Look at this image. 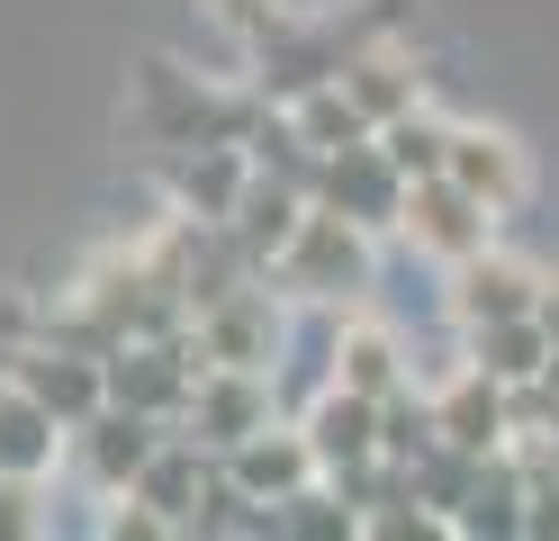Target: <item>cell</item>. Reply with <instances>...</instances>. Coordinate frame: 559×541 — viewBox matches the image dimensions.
I'll list each match as a JSON object with an SVG mask.
<instances>
[{
    "mask_svg": "<svg viewBox=\"0 0 559 541\" xmlns=\"http://www.w3.org/2000/svg\"><path fill=\"white\" fill-rule=\"evenodd\" d=\"M397 216H406V235L425 244V252H442V262H469V252H487V216H497V208L469 199L451 172H433V180H415V190H406Z\"/></svg>",
    "mask_w": 559,
    "mask_h": 541,
    "instance_id": "6da1fadb",
    "label": "cell"
},
{
    "mask_svg": "<svg viewBox=\"0 0 559 541\" xmlns=\"http://www.w3.org/2000/svg\"><path fill=\"white\" fill-rule=\"evenodd\" d=\"M442 172L461 180L469 199H487V208H514L523 199V154H514L497 127H451V163Z\"/></svg>",
    "mask_w": 559,
    "mask_h": 541,
    "instance_id": "7a4b0ae2",
    "label": "cell"
},
{
    "mask_svg": "<svg viewBox=\"0 0 559 541\" xmlns=\"http://www.w3.org/2000/svg\"><path fill=\"white\" fill-rule=\"evenodd\" d=\"M289 271H298V289H353L361 280V235L343 226V216H298Z\"/></svg>",
    "mask_w": 559,
    "mask_h": 541,
    "instance_id": "3957f363",
    "label": "cell"
},
{
    "mask_svg": "<svg viewBox=\"0 0 559 541\" xmlns=\"http://www.w3.org/2000/svg\"><path fill=\"white\" fill-rule=\"evenodd\" d=\"M461 316H469V325L542 316V289H533V271H514V262H487V252H469V262H461Z\"/></svg>",
    "mask_w": 559,
    "mask_h": 541,
    "instance_id": "277c9868",
    "label": "cell"
},
{
    "mask_svg": "<svg viewBox=\"0 0 559 541\" xmlns=\"http://www.w3.org/2000/svg\"><path fill=\"white\" fill-rule=\"evenodd\" d=\"M542 361H559V343H550V325H542V316H506V325H478V371L497 379V388H523V379H542Z\"/></svg>",
    "mask_w": 559,
    "mask_h": 541,
    "instance_id": "5b68a950",
    "label": "cell"
},
{
    "mask_svg": "<svg viewBox=\"0 0 559 541\" xmlns=\"http://www.w3.org/2000/svg\"><path fill=\"white\" fill-rule=\"evenodd\" d=\"M55 460V407L27 388H0V479H37Z\"/></svg>",
    "mask_w": 559,
    "mask_h": 541,
    "instance_id": "8992f818",
    "label": "cell"
},
{
    "mask_svg": "<svg viewBox=\"0 0 559 541\" xmlns=\"http://www.w3.org/2000/svg\"><path fill=\"white\" fill-rule=\"evenodd\" d=\"M334 82L353 91V108H361L370 127H389V118H406V108H415V72H406L397 55H343Z\"/></svg>",
    "mask_w": 559,
    "mask_h": 541,
    "instance_id": "52a82bcc",
    "label": "cell"
},
{
    "mask_svg": "<svg viewBox=\"0 0 559 541\" xmlns=\"http://www.w3.org/2000/svg\"><path fill=\"white\" fill-rule=\"evenodd\" d=\"M370 424H379V397L334 388L325 407H317V433H307V443H317V460L343 469V460H370V451H379V433H370Z\"/></svg>",
    "mask_w": 559,
    "mask_h": 541,
    "instance_id": "ba28073f",
    "label": "cell"
},
{
    "mask_svg": "<svg viewBox=\"0 0 559 541\" xmlns=\"http://www.w3.org/2000/svg\"><path fill=\"white\" fill-rule=\"evenodd\" d=\"M91 469L109 487H135L145 479V460H154V433H145V407H127V415H91Z\"/></svg>",
    "mask_w": 559,
    "mask_h": 541,
    "instance_id": "9c48e42d",
    "label": "cell"
},
{
    "mask_svg": "<svg viewBox=\"0 0 559 541\" xmlns=\"http://www.w3.org/2000/svg\"><path fill=\"white\" fill-rule=\"evenodd\" d=\"M307 460H317V443H235V479H243V496H298V479H307Z\"/></svg>",
    "mask_w": 559,
    "mask_h": 541,
    "instance_id": "30bf717a",
    "label": "cell"
},
{
    "mask_svg": "<svg viewBox=\"0 0 559 541\" xmlns=\"http://www.w3.org/2000/svg\"><path fill=\"white\" fill-rule=\"evenodd\" d=\"M19 388L46 397L55 424H91V415H99V371H91V361H27Z\"/></svg>",
    "mask_w": 559,
    "mask_h": 541,
    "instance_id": "8fae6325",
    "label": "cell"
},
{
    "mask_svg": "<svg viewBox=\"0 0 559 541\" xmlns=\"http://www.w3.org/2000/svg\"><path fill=\"white\" fill-rule=\"evenodd\" d=\"M497 424H506L497 379H487V371H469L461 388H451V407H442V433H451L461 451H487V443H497Z\"/></svg>",
    "mask_w": 559,
    "mask_h": 541,
    "instance_id": "7c38bea8",
    "label": "cell"
},
{
    "mask_svg": "<svg viewBox=\"0 0 559 541\" xmlns=\"http://www.w3.org/2000/svg\"><path fill=\"white\" fill-rule=\"evenodd\" d=\"M271 334L262 298H235V307H207V361H226V371H253V352Z\"/></svg>",
    "mask_w": 559,
    "mask_h": 541,
    "instance_id": "4fadbf2b",
    "label": "cell"
},
{
    "mask_svg": "<svg viewBox=\"0 0 559 541\" xmlns=\"http://www.w3.org/2000/svg\"><path fill=\"white\" fill-rule=\"evenodd\" d=\"M199 424H207V443H253V424H262V388H243V379H207V388H199Z\"/></svg>",
    "mask_w": 559,
    "mask_h": 541,
    "instance_id": "5bb4252c",
    "label": "cell"
},
{
    "mask_svg": "<svg viewBox=\"0 0 559 541\" xmlns=\"http://www.w3.org/2000/svg\"><path fill=\"white\" fill-rule=\"evenodd\" d=\"M379 144H389V163H397L406 180H433V172L451 163V127H425L415 108H406V118H389V127H379Z\"/></svg>",
    "mask_w": 559,
    "mask_h": 541,
    "instance_id": "9a60e30c",
    "label": "cell"
},
{
    "mask_svg": "<svg viewBox=\"0 0 559 541\" xmlns=\"http://www.w3.org/2000/svg\"><path fill=\"white\" fill-rule=\"evenodd\" d=\"M135 505H154V515L181 524L190 505H199V460H190V451H154L145 479H135Z\"/></svg>",
    "mask_w": 559,
    "mask_h": 541,
    "instance_id": "2e32d148",
    "label": "cell"
},
{
    "mask_svg": "<svg viewBox=\"0 0 559 541\" xmlns=\"http://www.w3.org/2000/svg\"><path fill=\"white\" fill-rule=\"evenodd\" d=\"M109 388L127 407H171V397H181V352H127L109 371Z\"/></svg>",
    "mask_w": 559,
    "mask_h": 541,
    "instance_id": "e0dca14e",
    "label": "cell"
},
{
    "mask_svg": "<svg viewBox=\"0 0 559 541\" xmlns=\"http://www.w3.org/2000/svg\"><path fill=\"white\" fill-rule=\"evenodd\" d=\"M298 127L317 136V154H343V144H361V136H370V118L353 108V91H343V82H334V91H307Z\"/></svg>",
    "mask_w": 559,
    "mask_h": 541,
    "instance_id": "ac0fdd59",
    "label": "cell"
},
{
    "mask_svg": "<svg viewBox=\"0 0 559 541\" xmlns=\"http://www.w3.org/2000/svg\"><path fill=\"white\" fill-rule=\"evenodd\" d=\"M343 388L389 397V388H397V343H389V334H353V343H343Z\"/></svg>",
    "mask_w": 559,
    "mask_h": 541,
    "instance_id": "d6986e66",
    "label": "cell"
},
{
    "mask_svg": "<svg viewBox=\"0 0 559 541\" xmlns=\"http://www.w3.org/2000/svg\"><path fill=\"white\" fill-rule=\"evenodd\" d=\"M190 208H207V216H226V208H243V190H235V163L226 154H207V163H190Z\"/></svg>",
    "mask_w": 559,
    "mask_h": 541,
    "instance_id": "ffe728a7",
    "label": "cell"
},
{
    "mask_svg": "<svg viewBox=\"0 0 559 541\" xmlns=\"http://www.w3.org/2000/svg\"><path fill=\"white\" fill-rule=\"evenodd\" d=\"M243 235H253V244H289L298 235V208L280 190H243Z\"/></svg>",
    "mask_w": 559,
    "mask_h": 541,
    "instance_id": "44dd1931",
    "label": "cell"
},
{
    "mask_svg": "<svg viewBox=\"0 0 559 541\" xmlns=\"http://www.w3.org/2000/svg\"><path fill=\"white\" fill-rule=\"evenodd\" d=\"M217 10H226L243 36H253V27H271V0H217Z\"/></svg>",
    "mask_w": 559,
    "mask_h": 541,
    "instance_id": "7402d4cb",
    "label": "cell"
},
{
    "mask_svg": "<svg viewBox=\"0 0 559 541\" xmlns=\"http://www.w3.org/2000/svg\"><path fill=\"white\" fill-rule=\"evenodd\" d=\"M533 505H542V515H523V524H533V532H559V487H542Z\"/></svg>",
    "mask_w": 559,
    "mask_h": 541,
    "instance_id": "603a6c76",
    "label": "cell"
}]
</instances>
